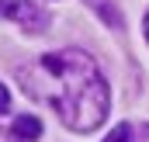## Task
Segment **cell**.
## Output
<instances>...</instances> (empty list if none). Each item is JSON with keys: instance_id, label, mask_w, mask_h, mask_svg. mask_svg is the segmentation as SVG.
<instances>
[{"instance_id": "cell-5", "label": "cell", "mask_w": 149, "mask_h": 142, "mask_svg": "<svg viewBox=\"0 0 149 142\" xmlns=\"http://www.w3.org/2000/svg\"><path fill=\"white\" fill-rule=\"evenodd\" d=\"M3 111H10V94H7V87L0 83V114Z\"/></svg>"}, {"instance_id": "cell-6", "label": "cell", "mask_w": 149, "mask_h": 142, "mask_svg": "<svg viewBox=\"0 0 149 142\" xmlns=\"http://www.w3.org/2000/svg\"><path fill=\"white\" fill-rule=\"evenodd\" d=\"M142 28H146V38H149V14H146V24H142Z\"/></svg>"}, {"instance_id": "cell-1", "label": "cell", "mask_w": 149, "mask_h": 142, "mask_svg": "<svg viewBox=\"0 0 149 142\" xmlns=\"http://www.w3.org/2000/svg\"><path fill=\"white\" fill-rule=\"evenodd\" d=\"M42 70L49 73L59 87L49 97L59 118L73 132H94L108 118V80L83 52H49L42 56Z\"/></svg>"}, {"instance_id": "cell-2", "label": "cell", "mask_w": 149, "mask_h": 142, "mask_svg": "<svg viewBox=\"0 0 149 142\" xmlns=\"http://www.w3.org/2000/svg\"><path fill=\"white\" fill-rule=\"evenodd\" d=\"M0 17H10V21H21L24 28H45V14L35 0H0Z\"/></svg>"}, {"instance_id": "cell-4", "label": "cell", "mask_w": 149, "mask_h": 142, "mask_svg": "<svg viewBox=\"0 0 149 142\" xmlns=\"http://www.w3.org/2000/svg\"><path fill=\"white\" fill-rule=\"evenodd\" d=\"M104 142H132V125H125V121H121V125H114V132H111Z\"/></svg>"}, {"instance_id": "cell-3", "label": "cell", "mask_w": 149, "mask_h": 142, "mask_svg": "<svg viewBox=\"0 0 149 142\" xmlns=\"http://www.w3.org/2000/svg\"><path fill=\"white\" fill-rule=\"evenodd\" d=\"M10 139L14 142H35L42 139V121L35 114H17L14 125H10Z\"/></svg>"}, {"instance_id": "cell-7", "label": "cell", "mask_w": 149, "mask_h": 142, "mask_svg": "<svg viewBox=\"0 0 149 142\" xmlns=\"http://www.w3.org/2000/svg\"><path fill=\"white\" fill-rule=\"evenodd\" d=\"M0 142H10V139H7V135H0Z\"/></svg>"}]
</instances>
